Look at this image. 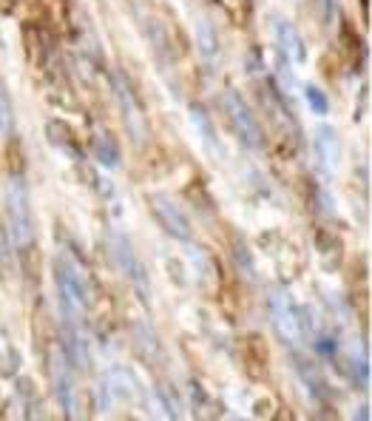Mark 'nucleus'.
I'll use <instances>...</instances> for the list:
<instances>
[{
    "label": "nucleus",
    "instance_id": "nucleus-1",
    "mask_svg": "<svg viewBox=\"0 0 372 421\" xmlns=\"http://www.w3.org/2000/svg\"><path fill=\"white\" fill-rule=\"evenodd\" d=\"M267 316H270L276 336L290 350H298L301 339L307 333V322H304V311L296 305V299L285 291H270L267 293Z\"/></svg>",
    "mask_w": 372,
    "mask_h": 421
},
{
    "label": "nucleus",
    "instance_id": "nucleus-2",
    "mask_svg": "<svg viewBox=\"0 0 372 421\" xmlns=\"http://www.w3.org/2000/svg\"><path fill=\"white\" fill-rule=\"evenodd\" d=\"M6 217H9V233L17 248H32L34 245V217H32V202L26 182L12 177L6 188Z\"/></svg>",
    "mask_w": 372,
    "mask_h": 421
},
{
    "label": "nucleus",
    "instance_id": "nucleus-3",
    "mask_svg": "<svg viewBox=\"0 0 372 421\" xmlns=\"http://www.w3.org/2000/svg\"><path fill=\"white\" fill-rule=\"evenodd\" d=\"M54 282H57V299L63 308V322L65 324H80L88 296H85V285L80 271L68 262V260H57L54 262Z\"/></svg>",
    "mask_w": 372,
    "mask_h": 421
},
{
    "label": "nucleus",
    "instance_id": "nucleus-4",
    "mask_svg": "<svg viewBox=\"0 0 372 421\" xmlns=\"http://www.w3.org/2000/svg\"><path fill=\"white\" fill-rule=\"evenodd\" d=\"M225 111H227L230 126H234V134L239 137V143L250 151H262L265 148V131H262L259 123H256L250 106L245 103V97L239 95V91H234V88L225 91Z\"/></svg>",
    "mask_w": 372,
    "mask_h": 421
},
{
    "label": "nucleus",
    "instance_id": "nucleus-5",
    "mask_svg": "<svg viewBox=\"0 0 372 421\" xmlns=\"http://www.w3.org/2000/svg\"><path fill=\"white\" fill-rule=\"evenodd\" d=\"M148 205H151V214L154 219L162 225V231L171 233L176 242H191L194 239V225L191 219L185 217V210L165 194H151L148 197Z\"/></svg>",
    "mask_w": 372,
    "mask_h": 421
},
{
    "label": "nucleus",
    "instance_id": "nucleus-6",
    "mask_svg": "<svg viewBox=\"0 0 372 421\" xmlns=\"http://www.w3.org/2000/svg\"><path fill=\"white\" fill-rule=\"evenodd\" d=\"M111 251H114V262H117V268L131 279L134 288H148V273L143 268V260L136 256L131 239L125 237V233H114L111 237Z\"/></svg>",
    "mask_w": 372,
    "mask_h": 421
},
{
    "label": "nucleus",
    "instance_id": "nucleus-7",
    "mask_svg": "<svg viewBox=\"0 0 372 421\" xmlns=\"http://www.w3.org/2000/svg\"><path fill=\"white\" fill-rule=\"evenodd\" d=\"M103 390H105L108 399L117 402V404H134V402L139 399V382H136L134 373H131L128 367H123V364L111 367V370L105 373Z\"/></svg>",
    "mask_w": 372,
    "mask_h": 421
},
{
    "label": "nucleus",
    "instance_id": "nucleus-8",
    "mask_svg": "<svg viewBox=\"0 0 372 421\" xmlns=\"http://www.w3.org/2000/svg\"><path fill=\"white\" fill-rule=\"evenodd\" d=\"M313 148H316V159L324 174H333L338 168L341 159V139L338 131L333 126H318L313 134Z\"/></svg>",
    "mask_w": 372,
    "mask_h": 421
},
{
    "label": "nucleus",
    "instance_id": "nucleus-9",
    "mask_svg": "<svg viewBox=\"0 0 372 421\" xmlns=\"http://www.w3.org/2000/svg\"><path fill=\"white\" fill-rule=\"evenodd\" d=\"M273 32H276V43L282 49L285 57H290L293 63H304L307 60V46L301 40L298 29L285 17H273Z\"/></svg>",
    "mask_w": 372,
    "mask_h": 421
},
{
    "label": "nucleus",
    "instance_id": "nucleus-10",
    "mask_svg": "<svg viewBox=\"0 0 372 421\" xmlns=\"http://www.w3.org/2000/svg\"><path fill=\"white\" fill-rule=\"evenodd\" d=\"M117 91H120V106H123V117H125V126L131 131V139L139 143V139H145V120H143V114H139V108L134 103V95L123 83H117Z\"/></svg>",
    "mask_w": 372,
    "mask_h": 421
},
{
    "label": "nucleus",
    "instance_id": "nucleus-11",
    "mask_svg": "<svg viewBox=\"0 0 372 421\" xmlns=\"http://www.w3.org/2000/svg\"><path fill=\"white\" fill-rule=\"evenodd\" d=\"M196 46H199V55L205 63H211V66L219 63V40H216V32L211 23H205V20L196 23Z\"/></svg>",
    "mask_w": 372,
    "mask_h": 421
},
{
    "label": "nucleus",
    "instance_id": "nucleus-12",
    "mask_svg": "<svg viewBox=\"0 0 372 421\" xmlns=\"http://www.w3.org/2000/svg\"><path fill=\"white\" fill-rule=\"evenodd\" d=\"M191 117H194V126H196V131H199V137H202V146H205V151H211L214 157H222V143H219V134H216V128L211 126V120H207V117H205V111L191 108Z\"/></svg>",
    "mask_w": 372,
    "mask_h": 421
},
{
    "label": "nucleus",
    "instance_id": "nucleus-13",
    "mask_svg": "<svg viewBox=\"0 0 372 421\" xmlns=\"http://www.w3.org/2000/svg\"><path fill=\"white\" fill-rule=\"evenodd\" d=\"M45 137H49L52 139V143L60 148V151H65V154H77V139H74V134L72 131H68L63 123H49V126H45Z\"/></svg>",
    "mask_w": 372,
    "mask_h": 421
},
{
    "label": "nucleus",
    "instance_id": "nucleus-14",
    "mask_svg": "<svg viewBox=\"0 0 372 421\" xmlns=\"http://www.w3.org/2000/svg\"><path fill=\"white\" fill-rule=\"evenodd\" d=\"M14 131V106L6 83L0 80V134H12Z\"/></svg>",
    "mask_w": 372,
    "mask_h": 421
},
{
    "label": "nucleus",
    "instance_id": "nucleus-15",
    "mask_svg": "<svg viewBox=\"0 0 372 421\" xmlns=\"http://www.w3.org/2000/svg\"><path fill=\"white\" fill-rule=\"evenodd\" d=\"M114 146L108 143L105 137H94V154H97V159L103 162V166H108V168H114L120 162V157H117V151H111Z\"/></svg>",
    "mask_w": 372,
    "mask_h": 421
},
{
    "label": "nucleus",
    "instance_id": "nucleus-16",
    "mask_svg": "<svg viewBox=\"0 0 372 421\" xmlns=\"http://www.w3.org/2000/svg\"><path fill=\"white\" fill-rule=\"evenodd\" d=\"M304 95H307V103H310V108H313L316 114H327V111H330V100H327V95H324L318 86H307Z\"/></svg>",
    "mask_w": 372,
    "mask_h": 421
},
{
    "label": "nucleus",
    "instance_id": "nucleus-17",
    "mask_svg": "<svg viewBox=\"0 0 372 421\" xmlns=\"http://www.w3.org/2000/svg\"><path fill=\"white\" fill-rule=\"evenodd\" d=\"M324 9H327V20H333V14H335V0H327V6H324Z\"/></svg>",
    "mask_w": 372,
    "mask_h": 421
},
{
    "label": "nucleus",
    "instance_id": "nucleus-18",
    "mask_svg": "<svg viewBox=\"0 0 372 421\" xmlns=\"http://www.w3.org/2000/svg\"><path fill=\"white\" fill-rule=\"evenodd\" d=\"M230 421H245V418H230Z\"/></svg>",
    "mask_w": 372,
    "mask_h": 421
}]
</instances>
